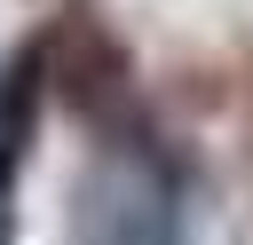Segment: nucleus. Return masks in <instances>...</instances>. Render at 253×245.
<instances>
[{
    "instance_id": "1",
    "label": "nucleus",
    "mask_w": 253,
    "mask_h": 245,
    "mask_svg": "<svg viewBox=\"0 0 253 245\" xmlns=\"http://www.w3.org/2000/svg\"><path fill=\"white\" fill-rule=\"evenodd\" d=\"M71 245H190L182 166L142 134L103 142L71 182Z\"/></svg>"
},
{
    "instance_id": "2",
    "label": "nucleus",
    "mask_w": 253,
    "mask_h": 245,
    "mask_svg": "<svg viewBox=\"0 0 253 245\" xmlns=\"http://www.w3.org/2000/svg\"><path fill=\"white\" fill-rule=\"evenodd\" d=\"M40 95H47V63L32 47L0 79V245L16 237V174H24V142H32V119H40Z\"/></svg>"
}]
</instances>
